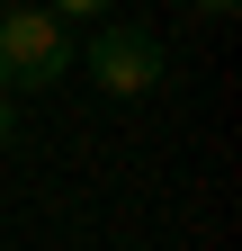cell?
I'll return each mask as SVG.
<instances>
[{
  "mask_svg": "<svg viewBox=\"0 0 242 251\" xmlns=\"http://www.w3.org/2000/svg\"><path fill=\"white\" fill-rule=\"evenodd\" d=\"M72 72V27L45 9V0H18V9H0V90L9 99H36Z\"/></svg>",
  "mask_w": 242,
  "mask_h": 251,
  "instance_id": "cell-1",
  "label": "cell"
},
{
  "mask_svg": "<svg viewBox=\"0 0 242 251\" xmlns=\"http://www.w3.org/2000/svg\"><path fill=\"white\" fill-rule=\"evenodd\" d=\"M72 63L108 90V99H153L162 72H170V45H162L144 18H99L90 45H72Z\"/></svg>",
  "mask_w": 242,
  "mask_h": 251,
  "instance_id": "cell-2",
  "label": "cell"
},
{
  "mask_svg": "<svg viewBox=\"0 0 242 251\" xmlns=\"http://www.w3.org/2000/svg\"><path fill=\"white\" fill-rule=\"evenodd\" d=\"M45 9H54V18H63V27H99V18L117 9V0H45Z\"/></svg>",
  "mask_w": 242,
  "mask_h": 251,
  "instance_id": "cell-3",
  "label": "cell"
},
{
  "mask_svg": "<svg viewBox=\"0 0 242 251\" xmlns=\"http://www.w3.org/2000/svg\"><path fill=\"white\" fill-rule=\"evenodd\" d=\"M9 144H18V99L0 90V152H9Z\"/></svg>",
  "mask_w": 242,
  "mask_h": 251,
  "instance_id": "cell-4",
  "label": "cell"
},
{
  "mask_svg": "<svg viewBox=\"0 0 242 251\" xmlns=\"http://www.w3.org/2000/svg\"><path fill=\"white\" fill-rule=\"evenodd\" d=\"M189 9H197V18H233L242 0H189Z\"/></svg>",
  "mask_w": 242,
  "mask_h": 251,
  "instance_id": "cell-5",
  "label": "cell"
}]
</instances>
